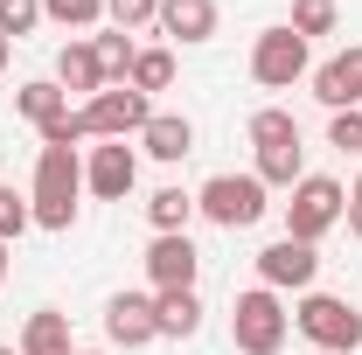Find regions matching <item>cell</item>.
I'll return each mask as SVG.
<instances>
[{"mask_svg": "<svg viewBox=\"0 0 362 355\" xmlns=\"http://www.w3.org/2000/svg\"><path fill=\"white\" fill-rule=\"evenodd\" d=\"M14 112L42 133V126H56V119H70V91L56 84V77H35V84H21L14 91Z\"/></svg>", "mask_w": 362, "mask_h": 355, "instance_id": "obj_15", "label": "cell"}, {"mask_svg": "<svg viewBox=\"0 0 362 355\" xmlns=\"http://www.w3.org/2000/svg\"><path fill=\"white\" fill-rule=\"evenodd\" d=\"M314 279H320V251L300 237H279L258 251V286H272V293H314Z\"/></svg>", "mask_w": 362, "mask_h": 355, "instance_id": "obj_8", "label": "cell"}, {"mask_svg": "<svg viewBox=\"0 0 362 355\" xmlns=\"http://www.w3.org/2000/svg\"><path fill=\"white\" fill-rule=\"evenodd\" d=\"M139 181V153L126 146V139H98L84 153V188L98 195V202H126Z\"/></svg>", "mask_w": 362, "mask_h": 355, "instance_id": "obj_9", "label": "cell"}, {"mask_svg": "<svg viewBox=\"0 0 362 355\" xmlns=\"http://www.w3.org/2000/svg\"><path fill=\"white\" fill-rule=\"evenodd\" d=\"M139 146H146L153 161H168V168H175V161L195 153V126H188L181 112H153V119H146V133H139Z\"/></svg>", "mask_w": 362, "mask_h": 355, "instance_id": "obj_14", "label": "cell"}, {"mask_svg": "<svg viewBox=\"0 0 362 355\" xmlns=\"http://www.w3.org/2000/svg\"><path fill=\"white\" fill-rule=\"evenodd\" d=\"M98 70H105V84H133V63H139V49H133V35L126 28H112V35H98Z\"/></svg>", "mask_w": 362, "mask_h": 355, "instance_id": "obj_20", "label": "cell"}, {"mask_svg": "<svg viewBox=\"0 0 362 355\" xmlns=\"http://www.w3.org/2000/svg\"><path fill=\"white\" fill-rule=\"evenodd\" d=\"M341 223H349V230H356V237H362V181H356V188H349V209H341Z\"/></svg>", "mask_w": 362, "mask_h": 355, "instance_id": "obj_30", "label": "cell"}, {"mask_svg": "<svg viewBox=\"0 0 362 355\" xmlns=\"http://www.w3.org/2000/svg\"><path fill=\"white\" fill-rule=\"evenodd\" d=\"M300 42H314V35H334L341 28V7L334 0H293V21H286Z\"/></svg>", "mask_w": 362, "mask_h": 355, "instance_id": "obj_23", "label": "cell"}, {"mask_svg": "<svg viewBox=\"0 0 362 355\" xmlns=\"http://www.w3.org/2000/svg\"><path fill=\"white\" fill-rule=\"evenodd\" d=\"M28 223H35V209H28V202H21V195L7 188V195H0V244H14V237H21Z\"/></svg>", "mask_w": 362, "mask_h": 355, "instance_id": "obj_29", "label": "cell"}, {"mask_svg": "<svg viewBox=\"0 0 362 355\" xmlns=\"http://www.w3.org/2000/svg\"><path fill=\"white\" fill-rule=\"evenodd\" d=\"M146 119H153V98H146V91L105 84L84 112H77V133L84 139H126V133H146Z\"/></svg>", "mask_w": 362, "mask_h": 355, "instance_id": "obj_6", "label": "cell"}, {"mask_svg": "<svg viewBox=\"0 0 362 355\" xmlns=\"http://www.w3.org/2000/svg\"><path fill=\"white\" fill-rule=\"evenodd\" d=\"M349 209V188L334 175H300L293 181V202H286V237H300V244H320L334 223Z\"/></svg>", "mask_w": 362, "mask_h": 355, "instance_id": "obj_5", "label": "cell"}, {"mask_svg": "<svg viewBox=\"0 0 362 355\" xmlns=\"http://www.w3.org/2000/svg\"><path fill=\"white\" fill-rule=\"evenodd\" d=\"M42 21H56V28H98L105 0H42Z\"/></svg>", "mask_w": 362, "mask_h": 355, "instance_id": "obj_25", "label": "cell"}, {"mask_svg": "<svg viewBox=\"0 0 362 355\" xmlns=\"http://www.w3.org/2000/svg\"><path fill=\"white\" fill-rule=\"evenodd\" d=\"M21 355H77V349H70V313H56V307L28 313V327H21Z\"/></svg>", "mask_w": 362, "mask_h": 355, "instance_id": "obj_18", "label": "cell"}, {"mask_svg": "<svg viewBox=\"0 0 362 355\" xmlns=\"http://www.w3.org/2000/svg\"><path fill=\"white\" fill-rule=\"evenodd\" d=\"M168 42H209L216 35V0H160V21H153Z\"/></svg>", "mask_w": 362, "mask_h": 355, "instance_id": "obj_13", "label": "cell"}, {"mask_svg": "<svg viewBox=\"0 0 362 355\" xmlns=\"http://www.w3.org/2000/svg\"><path fill=\"white\" fill-rule=\"evenodd\" d=\"M7 56H14V42H7V35H0V70H7Z\"/></svg>", "mask_w": 362, "mask_h": 355, "instance_id": "obj_32", "label": "cell"}, {"mask_svg": "<svg viewBox=\"0 0 362 355\" xmlns=\"http://www.w3.org/2000/svg\"><path fill=\"white\" fill-rule=\"evenodd\" d=\"M105 21L126 28V35H133V28H153V21H160V0H105Z\"/></svg>", "mask_w": 362, "mask_h": 355, "instance_id": "obj_27", "label": "cell"}, {"mask_svg": "<svg viewBox=\"0 0 362 355\" xmlns=\"http://www.w3.org/2000/svg\"><path fill=\"white\" fill-rule=\"evenodd\" d=\"M7 265H14V258H7V244H0V286H7Z\"/></svg>", "mask_w": 362, "mask_h": 355, "instance_id": "obj_31", "label": "cell"}, {"mask_svg": "<svg viewBox=\"0 0 362 355\" xmlns=\"http://www.w3.org/2000/svg\"><path fill=\"white\" fill-rule=\"evenodd\" d=\"M153 320H160V342H188V334L202 327V300H195V286H188V293H153Z\"/></svg>", "mask_w": 362, "mask_h": 355, "instance_id": "obj_17", "label": "cell"}, {"mask_svg": "<svg viewBox=\"0 0 362 355\" xmlns=\"http://www.w3.org/2000/svg\"><path fill=\"white\" fill-rule=\"evenodd\" d=\"M175 84V49H139V63H133V91H168Z\"/></svg>", "mask_w": 362, "mask_h": 355, "instance_id": "obj_24", "label": "cell"}, {"mask_svg": "<svg viewBox=\"0 0 362 355\" xmlns=\"http://www.w3.org/2000/svg\"><path fill=\"white\" fill-rule=\"evenodd\" d=\"M251 175L265 181V188H293V181L307 175V146H265Z\"/></svg>", "mask_w": 362, "mask_h": 355, "instance_id": "obj_21", "label": "cell"}, {"mask_svg": "<svg viewBox=\"0 0 362 355\" xmlns=\"http://www.w3.org/2000/svg\"><path fill=\"white\" fill-rule=\"evenodd\" d=\"M77 355H98V349H77Z\"/></svg>", "mask_w": 362, "mask_h": 355, "instance_id": "obj_34", "label": "cell"}, {"mask_svg": "<svg viewBox=\"0 0 362 355\" xmlns=\"http://www.w3.org/2000/svg\"><path fill=\"white\" fill-rule=\"evenodd\" d=\"M314 98L327 112H362V49H341L314 70Z\"/></svg>", "mask_w": 362, "mask_h": 355, "instance_id": "obj_12", "label": "cell"}, {"mask_svg": "<svg viewBox=\"0 0 362 355\" xmlns=\"http://www.w3.org/2000/svg\"><path fill=\"white\" fill-rule=\"evenodd\" d=\"M188 216H195V195H188V188H153V195H146L153 237H188Z\"/></svg>", "mask_w": 362, "mask_h": 355, "instance_id": "obj_19", "label": "cell"}, {"mask_svg": "<svg viewBox=\"0 0 362 355\" xmlns=\"http://www.w3.org/2000/svg\"><path fill=\"white\" fill-rule=\"evenodd\" d=\"M195 272H202V251H195L188 237H153V244H146V279H153V293H188Z\"/></svg>", "mask_w": 362, "mask_h": 355, "instance_id": "obj_11", "label": "cell"}, {"mask_svg": "<svg viewBox=\"0 0 362 355\" xmlns=\"http://www.w3.org/2000/svg\"><path fill=\"white\" fill-rule=\"evenodd\" d=\"M327 146L334 153H362V112H327Z\"/></svg>", "mask_w": 362, "mask_h": 355, "instance_id": "obj_28", "label": "cell"}, {"mask_svg": "<svg viewBox=\"0 0 362 355\" xmlns=\"http://www.w3.org/2000/svg\"><path fill=\"white\" fill-rule=\"evenodd\" d=\"M35 28H42V0H0V35L7 42H21Z\"/></svg>", "mask_w": 362, "mask_h": 355, "instance_id": "obj_26", "label": "cell"}, {"mask_svg": "<svg viewBox=\"0 0 362 355\" xmlns=\"http://www.w3.org/2000/svg\"><path fill=\"white\" fill-rule=\"evenodd\" d=\"M77 195H84V153L77 146H42L35 153V188H28V209L42 230H70L77 223Z\"/></svg>", "mask_w": 362, "mask_h": 355, "instance_id": "obj_1", "label": "cell"}, {"mask_svg": "<svg viewBox=\"0 0 362 355\" xmlns=\"http://www.w3.org/2000/svg\"><path fill=\"white\" fill-rule=\"evenodd\" d=\"M0 195H7V181H0Z\"/></svg>", "mask_w": 362, "mask_h": 355, "instance_id": "obj_35", "label": "cell"}, {"mask_svg": "<svg viewBox=\"0 0 362 355\" xmlns=\"http://www.w3.org/2000/svg\"><path fill=\"white\" fill-rule=\"evenodd\" d=\"M286 334H293V313H286V300L272 286L237 293V307H230V342H237V355H279Z\"/></svg>", "mask_w": 362, "mask_h": 355, "instance_id": "obj_2", "label": "cell"}, {"mask_svg": "<svg viewBox=\"0 0 362 355\" xmlns=\"http://www.w3.org/2000/svg\"><path fill=\"white\" fill-rule=\"evenodd\" d=\"M56 84L63 91H84V105L105 91V70H98V49L90 42H63L56 49Z\"/></svg>", "mask_w": 362, "mask_h": 355, "instance_id": "obj_16", "label": "cell"}, {"mask_svg": "<svg viewBox=\"0 0 362 355\" xmlns=\"http://www.w3.org/2000/svg\"><path fill=\"white\" fill-rule=\"evenodd\" d=\"M307 77V42L279 21V28H265L258 42H251V84H265V91H293Z\"/></svg>", "mask_w": 362, "mask_h": 355, "instance_id": "obj_7", "label": "cell"}, {"mask_svg": "<svg viewBox=\"0 0 362 355\" xmlns=\"http://www.w3.org/2000/svg\"><path fill=\"white\" fill-rule=\"evenodd\" d=\"M0 355H21V349H7V342H0Z\"/></svg>", "mask_w": 362, "mask_h": 355, "instance_id": "obj_33", "label": "cell"}, {"mask_svg": "<svg viewBox=\"0 0 362 355\" xmlns=\"http://www.w3.org/2000/svg\"><path fill=\"white\" fill-rule=\"evenodd\" d=\"M251 146H258V153H265V146H300V119L279 112V105L251 112Z\"/></svg>", "mask_w": 362, "mask_h": 355, "instance_id": "obj_22", "label": "cell"}, {"mask_svg": "<svg viewBox=\"0 0 362 355\" xmlns=\"http://www.w3.org/2000/svg\"><path fill=\"white\" fill-rule=\"evenodd\" d=\"M293 327H300L320 355H356V349H362V307L334 300V293H300Z\"/></svg>", "mask_w": 362, "mask_h": 355, "instance_id": "obj_4", "label": "cell"}, {"mask_svg": "<svg viewBox=\"0 0 362 355\" xmlns=\"http://www.w3.org/2000/svg\"><path fill=\"white\" fill-rule=\"evenodd\" d=\"M105 334H112V349H146V342H160L153 293H112V300H105Z\"/></svg>", "mask_w": 362, "mask_h": 355, "instance_id": "obj_10", "label": "cell"}, {"mask_svg": "<svg viewBox=\"0 0 362 355\" xmlns=\"http://www.w3.org/2000/svg\"><path fill=\"white\" fill-rule=\"evenodd\" d=\"M272 209V188L258 175H209L195 188V216H209L216 230H251Z\"/></svg>", "mask_w": 362, "mask_h": 355, "instance_id": "obj_3", "label": "cell"}]
</instances>
